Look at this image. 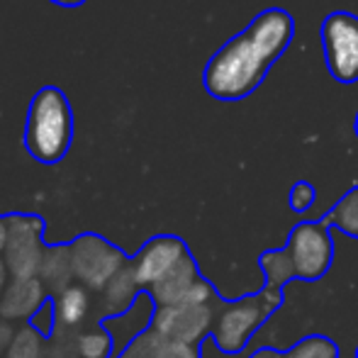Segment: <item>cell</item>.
I'll use <instances>...</instances> for the list:
<instances>
[{"instance_id": "obj_1", "label": "cell", "mask_w": 358, "mask_h": 358, "mask_svg": "<svg viewBox=\"0 0 358 358\" xmlns=\"http://www.w3.org/2000/svg\"><path fill=\"white\" fill-rule=\"evenodd\" d=\"M295 37V20L283 8L259 13L239 34L213 54L203 71V85L215 100H244L266 80L271 66Z\"/></svg>"}, {"instance_id": "obj_2", "label": "cell", "mask_w": 358, "mask_h": 358, "mask_svg": "<svg viewBox=\"0 0 358 358\" xmlns=\"http://www.w3.org/2000/svg\"><path fill=\"white\" fill-rule=\"evenodd\" d=\"M73 127V110L66 93L59 85H42L29 100L24 149L39 164H59L71 149Z\"/></svg>"}, {"instance_id": "obj_3", "label": "cell", "mask_w": 358, "mask_h": 358, "mask_svg": "<svg viewBox=\"0 0 358 358\" xmlns=\"http://www.w3.org/2000/svg\"><path fill=\"white\" fill-rule=\"evenodd\" d=\"M280 302H283V290L268 285L261 292H256V295L231 302L217 315L210 339L215 341V346L222 354H241L246 349V344H249V339L254 336V331L278 310Z\"/></svg>"}, {"instance_id": "obj_4", "label": "cell", "mask_w": 358, "mask_h": 358, "mask_svg": "<svg viewBox=\"0 0 358 358\" xmlns=\"http://www.w3.org/2000/svg\"><path fill=\"white\" fill-rule=\"evenodd\" d=\"M127 259L122 249L113 246L100 234L85 231L71 241V264L76 283L88 287L90 292H103L110 280L124 268Z\"/></svg>"}, {"instance_id": "obj_5", "label": "cell", "mask_w": 358, "mask_h": 358, "mask_svg": "<svg viewBox=\"0 0 358 358\" xmlns=\"http://www.w3.org/2000/svg\"><path fill=\"white\" fill-rule=\"evenodd\" d=\"M327 71L336 83L351 85L358 80V15L334 10L322 22Z\"/></svg>"}, {"instance_id": "obj_6", "label": "cell", "mask_w": 358, "mask_h": 358, "mask_svg": "<svg viewBox=\"0 0 358 358\" xmlns=\"http://www.w3.org/2000/svg\"><path fill=\"white\" fill-rule=\"evenodd\" d=\"M8 217V246L3 261L10 278H37L44 254V220L39 215H5Z\"/></svg>"}, {"instance_id": "obj_7", "label": "cell", "mask_w": 358, "mask_h": 358, "mask_svg": "<svg viewBox=\"0 0 358 358\" xmlns=\"http://www.w3.org/2000/svg\"><path fill=\"white\" fill-rule=\"evenodd\" d=\"M287 254L295 264V273L300 280H320L327 275L334 261V239L329 224L322 222H300L290 231Z\"/></svg>"}, {"instance_id": "obj_8", "label": "cell", "mask_w": 358, "mask_h": 358, "mask_svg": "<svg viewBox=\"0 0 358 358\" xmlns=\"http://www.w3.org/2000/svg\"><path fill=\"white\" fill-rule=\"evenodd\" d=\"M217 312L213 305L190 307V305H173V307H156L151 329L161 336L183 344L203 346L213 336Z\"/></svg>"}, {"instance_id": "obj_9", "label": "cell", "mask_w": 358, "mask_h": 358, "mask_svg": "<svg viewBox=\"0 0 358 358\" xmlns=\"http://www.w3.org/2000/svg\"><path fill=\"white\" fill-rule=\"evenodd\" d=\"M188 256L190 251L183 239H178L173 234H159L146 241L129 264H132V271L137 275V283L142 285V290L149 292L171 271L178 268L180 261L188 259Z\"/></svg>"}, {"instance_id": "obj_10", "label": "cell", "mask_w": 358, "mask_h": 358, "mask_svg": "<svg viewBox=\"0 0 358 358\" xmlns=\"http://www.w3.org/2000/svg\"><path fill=\"white\" fill-rule=\"evenodd\" d=\"M156 315V302L149 292H142L132 307L120 317H103V327L115 341V358H120L144 331L151 329Z\"/></svg>"}, {"instance_id": "obj_11", "label": "cell", "mask_w": 358, "mask_h": 358, "mask_svg": "<svg viewBox=\"0 0 358 358\" xmlns=\"http://www.w3.org/2000/svg\"><path fill=\"white\" fill-rule=\"evenodd\" d=\"M47 300L49 292L39 278H10L0 295V317L8 322H29Z\"/></svg>"}, {"instance_id": "obj_12", "label": "cell", "mask_w": 358, "mask_h": 358, "mask_svg": "<svg viewBox=\"0 0 358 358\" xmlns=\"http://www.w3.org/2000/svg\"><path fill=\"white\" fill-rule=\"evenodd\" d=\"M39 280L47 287L49 297H59L66 287L76 283L73 264H71V244H54L47 246L42 268H39Z\"/></svg>"}, {"instance_id": "obj_13", "label": "cell", "mask_w": 358, "mask_h": 358, "mask_svg": "<svg viewBox=\"0 0 358 358\" xmlns=\"http://www.w3.org/2000/svg\"><path fill=\"white\" fill-rule=\"evenodd\" d=\"M142 285L137 283V275L132 271V264H127L113 280L100 292V310L103 317H120L137 302L142 295Z\"/></svg>"}, {"instance_id": "obj_14", "label": "cell", "mask_w": 358, "mask_h": 358, "mask_svg": "<svg viewBox=\"0 0 358 358\" xmlns=\"http://www.w3.org/2000/svg\"><path fill=\"white\" fill-rule=\"evenodd\" d=\"M120 358H203V351L200 346L166 339L159 331L149 329Z\"/></svg>"}, {"instance_id": "obj_15", "label": "cell", "mask_w": 358, "mask_h": 358, "mask_svg": "<svg viewBox=\"0 0 358 358\" xmlns=\"http://www.w3.org/2000/svg\"><path fill=\"white\" fill-rule=\"evenodd\" d=\"M195 280H200V271L195 266V259L188 256V259L180 261V266L176 271H171L161 283H156L149 290V295L154 297L156 307H173L180 305L185 297V292L195 285Z\"/></svg>"}, {"instance_id": "obj_16", "label": "cell", "mask_w": 358, "mask_h": 358, "mask_svg": "<svg viewBox=\"0 0 358 358\" xmlns=\"http://www.w3.org/2000/svg\"><path fill=\"white\" fill-rule=\"evenodd\" d=\"M54 302H57V320L62 329H80L88 322V312L93 305L88 287L73 283L59 297H54Z\"/></svg>"}, {"instance_id": "obj_17", "label": "cell", "mask_w": 358, "mask_h": 358, "mask_svg": "<svg viewBox=\"0 0 358 358\" xmlns=\"http://www.w3.org/2000/svg\"><path fill=\"white\" fill-rule=\"evenodd\" d=\"M76 358H115V341L103 327V317L90 327L73 329Z\"/></svg>"}, {"instance_id": "obj_18", "label": "cell", "mask_w": 358, "mask_h": 358, "mask_svg": "<svg viewBox=\"0 0 358 358\" xmlns=\"http://www.w3.org/2000/svg\"><path fill=\"white\" fill-rule=\"evenodd\" d=\"M261 268H264V273H266V285L278 287V290H283L290 280L297 278L295 264H292L287 249L266 251V254L261 256Z\"/></svg>"}, {"instance_id": "obj_19", "label": "cell", "mask_w": 358, "mask_h": 358, "mask_svg": "<svg viewBox=\"0 0 358 358\" xmlns=\"http://www.w3.org/2000/svg\"><path fill=\"white\" fill-rule=\"evenodd\" d=\"M324 222L334 229L344 231L346 236L358 239V185L351 188L329 213L324 215Z\"/></svg>"}, {"instance_id": "obj_20", "label": "cell", "mask_w": 358, "mask_h": 358, "mask_svg": "<svg viewBox=\"0 0 358 358\" xmlns=\"http://www.w3.org/2000/svg\"><path fill=\"white\" fill-rule=\"evenodd\" d=\"M47 341L49 339H44L39 331H34L29 324H24L15 331L5 358H47Z\"/></svg>"}, {"instance_id": "obj_21", "label": "cell", "mask_w": 358, "mask_h": 358, "mask_svg": "<svg viewBox=\"0 0 358 358\" xmlns=\"http://www.w3.org/2000/svg\"><path fill=\"white\" fill-rule=\"evenodd\" d=\"M283 358H339V346L327 336H305L285 351Z\"/></svg>"}, {"instance_id": "obj_22", "label": "cell", "mask_w": 358, "mask_h": 358, "mask_svg": "<svg viewBox=\"0 0 358 358\" xmlns=\"http://www.w3.org/2000/svg\"><path fill=\"white\" fill-rule=\"evenodd\" d=\"M29 327H32L34 331H39V334L44 336V339H52L54 331H57L59 327V320H57V302H54V297H49L47 302H44L42 307H39L37 312H34V317L27 322Z\"/></svg>"}, {"instance_id": "obj_23", "label": "cell", "mask_w": 358, "mask_h": 358, "mask_svg": "<svg viewBox=\"0 0 358 358\" xmlns=\"http://www.w3.org/2000/svg\"><path fill=\"white\" fill-rule=\"evenodd\" d=\"M315 198H317L315 185L307 183V180H297L290 188V208L295 213H307L315 205Z\"/></svg>"}, {"instance_id": "obj_24", "label": "cell", "mask_w": 358, "mask_h": 358, "mask_svg": "<svg viewBox=\"0 0 358 358\" xmlns=\"http://www.w3.org/2000/svg\"><path fill=\"white\" fill-rule=\"evenodd\" d=\"M215 300V287L208 283L205 278L195 280V285L185 292L183 302L180 305H190V307H203V305H210Z\"/></svg>"}, {"instance_id": "obj_25", "label": "cell", "mask_w": 358, "mask_h": 358, "mask_svg": "<svg viewBox=\"0 0 358 358\" xmlns=\"http://www.w3.org/2000/svg\"><path fill=\"white\" fill-rule=\"evenodd\" d=\"M15 331L17 329L13 327V322L0 317V358H5V354H8V346H10V341H13Z\"/></svg>"}, {"instance_id": "obj_26", "label": "cell", "mask_w": 358, "mask_h": 358, "mask_svg": "<svg viewBox=\"0 0 358 358\" xmlns=\"http://www.w3.org/2000/svg\"><path fill=\"white\" fill-rule=\"evenodd\" d=\"M5 246H8V217L0 215V256L5 254Z\"/></svg>"}, {"instance_id": "obj_27", "label": "cell", "mask_w": 358, "mask_h": 358, "mask_svg": "<svg viewBox=\"0 0 358 358\" xmlns=\"http://www.w3.org/2000/svg\"><path fill=\"white\" fill-rule=\"evenodd\" d=\"M8 283H10V271H8V266H5L3 256H0V295H3V290L8 287Z\"/></svg>"}, {"instance_id": "obj_28", "label": "cell", "mask_w": 358, "mask_h": 358, "mask_svg": "<svg viewBox=\"0 0 358 358\" xmlns=\"http://www.w3.org/2000/svg\"><path fill=\"white\" fill-rule=\"evenodd\" d=\"M249 358H283V354H278V351H273V349H259Z\"/></svg>"}, {"instance_id": "obj_29", "label": "cell", "mask_w": 358, "mask_h": 358, "mask_svg": "<svg viewBox=\"0 0 358 358\" xmlns=\"http://www.w3.org/2000/svg\"><path fill=\"white\" fill-rule=\"evenodd\" d=\"M49 3H54V5H59V8H80V5L85 3V0H49Z\"/></svg>"}, {"instance_id": "obj_30", "label": "cell", "mask_w": 358, "mask_h": 358, "mask_svg": "<svg viewBox=\"0 0 358 358\" xmlns=\"http://www.w3.org/2000/svg\"><path fill=\"white\" fill-rule=\"evenodd\" d=\"M354 132H356V137H358V113H356V120H354Z\"/></svg>"}]
</instances>
